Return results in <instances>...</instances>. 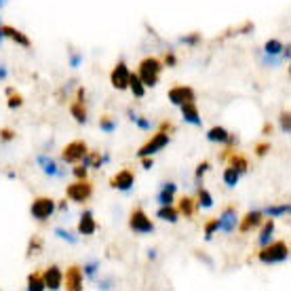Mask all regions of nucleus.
<instances>
[{
	"instance_id": "52",
	"label": "nucleus",
	"mask_w": 291,
	"mask_h": 291,
	"mask_svg": "<svg viewBox=\"0 0 291 291\" xmlns=\"http://www.w3.org/2000/svg\"><path fill=\"white\" fill-rule=\"evenodd\" d=\"M270 131H272V124H270V122H268V124H264V133H266V135H268V133H270Z\"/></svg>"
},
{
	"instance_id": "30",
	"label": "nucleus",
	"mask_w": 291,
	"mask_h": 291,
	"mask_svg": "<svg viewBox=\"0 0 291 291\" xmlns=\"http://www.w3.org/2000/svg\"><path fill=\"white\" fill-rule=\"evenodd\" d=\"M201 207H205V209H209V207L213 205V197L209 192H207L205 188H199V201H197Z\"/></svg>"
},
{
	"instance_id": "16",
	"label": "nucleus",
	"mask_w": 291,
	"mask_h": 291,
	"mask_svg": "<svg viewBox=\"0 0 291 291\" xmlns=\"http://www.w3.org/2000/svg\"><path fill=\"white\" fill-rule=\"evenodd\" d=\"M182 118L186 120V122H190V124H201V116H199V108H197V104L194 102H184L182 106Z\"/></svg>"
},
{
	"instance_id": "51",
	"label": "nucleus",
	"mask_w": 291,
	"mask_h": 291,
	"mask_svg": "<svg viewBox=\"0 0 291 291\" xmlns=\"http://www.w3.org/2000/svg\"><path fill=\"white\" fill-rule=\"evenodd\" d=\"M3 78H7V70L3 68V63H0V80H3Z\"/></svg>"
},
{
	"instance_id": "44",
	"label": "nucleus",
	"mask_w": 291,
	"mask_h": 291,
	"mask_svg": "<svg viewBox=\"0 0 291 291\" xmlns=\"http://www.w3.org/2000/svg\"><path fill=\"white\" fill-rule=\"evenodd\" d=\"M158 131H163V133H171V131H173V122H169V120L160 122V129H158Z\"/></svg>"
},
{
	"instance_id": "13",
	"label": "nucleus",
	"mask_w": 291,
	"mask_h": 291,
	"mask_svg": "<svg viewBox=\"0 0 291 291\" xmlns=\"http://www.w3.org/2000/svg\"><path fill=\"white\" fill-rule=\"evenodd\" d=\"M66 289L80 291L82 289V270L80 266H70L66 272Z\"/></svg>"
},
{
	"instance_id": "1",
	"label": "nucleus",
	"mask_w": 291,
	"mask_h": 291,
	"mask_svg": "<svg viewBox=\"0 0 291 291\" xmlns=\"http://www.w3.org/2000/svg\"><path fill=\"white\" fill-rule=\"evenodd\" d=\"M163 70V61L156 57H144L137 68V76L144 82V87H156L158 85V76Z\"/></svg>"
},
{
	"instance_id": "32",
	"label": "nucleus",
	"mask_w": 291,
	"mask_h": 291,
	"mask_svg": "<svg viewBox=\"0 0 291 291\" xmlns=\"http://www.w3.org/2000/svg\"><path fill=\"white\" fill-rule=\"evenodd\" d=\"M215 230H219V226H217V217H211V219H207V224H205V239L209 241L213 234H215Z\"/></svg>"
},
{
	"instance_id": "48",
	"label": "nucleus",
	"mask_w": 291,
	"mask_h": 291,
	"mask_svg": "<svg viewBox=\"0 0 291 291\" xmlns=\"http://www.w3.org/2000/svg\"><path fill=\"white\" fill-rule=\"evenodd\" d=\"M95 270H97V264L93 262V264H89V266H85V272L89 274V276H95Z\"/></svg>"
},
{
	"instance_id": "12",
	"label": "nucleus",
	"mask_w": 291,
	"mask_h": 291,
	"mask_svg": "<svg viewBox=\"0 0 291 291\" xmlns=\"http://www.w3.org/2000/svg\"><path fill=\"white\" fill-rule=\"evenodd\" d=\"M43 279H45V287L55 291V289H59L61 283H63V272L59 270V266H49L43 272Z\"/></svg>"
},
{
	"instance_id": "36",
	"label": "nucleus",
	"mask_w": 291,
	"mask_h": 291,
	"mask_svg": "<svg viewBox=\"0 0 291 291\" xmlns=\"http://www.w3.org/2000/svg\"><path fill=\"white\" fill-rule=\"evenodd\" d=\"M7 104H9V108H11V110H15V108H19V106L23 104V97H21L19 93L13 95V91H11V93H9V102H7Z\"/></svg>"
},
{
	"instance_id": "45",
	"label": "nucleus",
	"mask_w": 291,
	"mask_h": 291,
	"mask_svg": "<svg viewBox=\"0 0 291 291\" xmlns=\"http://www.w3.org/2000/svg\"><path fill=\"white\" fill-rule=\"evenodd\" d=\"M55 232H57V237H61V239H68V241H70V243H76V239H74V237H70V234H68L66 230H61V228H57V230H55Z\"/></svg>"
},
{
	"instance_id": "21",
	"label": "nucleus",
	"mask_w": 291,
	"mask_h": 291,
	"mask_svg": "<svg viewBox=\"0 0 291 291\" xmlns=\"http://www.w3.org/2000/svg\"><path fill=\"white\" fill-rule=\"evenodd\" d=\"M102 163H104V156L100 154V150H95V152H87L85 158H82V165H85V167H93V169H100V167H102Z\"/></svg>"
},
{
	"instance_id": "14",
	"label": "nucleus",
	"mask_w": 291,
	"mask_h": 291,
	"mask_svg": "<svg viewBox=\"0 0 291 291\" xmlns=\"http://www.w3.org/2000/svg\"><path fill=\"white\" fill-rule=\"evenodd\" d=\"M95 230H97V221H95L93 213H91V211H85V213L80 215V219H78V234L91 237V234H95Z\"/></svg>"
},
{
	"instance_id": "26",
	"label": "nucleus",
	"mask_w": 291,
	"mask_h": 291,
	"mask_svg": "<svg viewBox=\"0 0 291 291\" xmlns=\"http://www.w3.org/2000/svg\"><path fill=\"white\" fill-rule=\"evenodd\" d=\"M173 194H175V184H165L160 194H158V203L160 205H171L173 203Z\"/></svg>"
},
{
	"instance_id": "28",
	"label": "nucleus",
	"mask_w": 291,
	"mask_h": 291,
	"mask_svg": "<svg viewBox=\"0 0 291 291\" xmlns=\"http://www.w3.org/2000/svg\"><path fill=\"white\" fill-rule=\"evenodd\" d=\"M239 175H241V173L228 165V169L224 171V182H226V186H230V188L237 186V184H239Z\"/></svg>"
},
{
	"instance_id": "5",
	"label": "nucleus",
	"mask_w": 291,
	"mask_h": 291,
	"mask_svg": "<svg viewBox=\"0 0 291 291\" xmlns=\"http://www.w3.org/2000/svg\"><path fill=\"white\" fill-rule=\"evenodd\" d=\"M53 211H55V201H53V199H49V197H38V199L32 201L30 213H32L34 219L45 221V219H49V217L53 215Z\"/></svg>"
},
{
	"instance_id": "18",
	"label": "nucleus",
	"mask_w": 291,
	"mask_h": 291,
	"mask_svg": "<svg viewBox=\"0 0 291 291\" xmlns=\"http://www.w3.org/2000/svg\"><path fill=\"white\" fill-rule=\"evenodd\" d=\"M194 209H197V201H194V199H190V197H184V199H179L177 211L182 213L184 217H192V215H194Z\"/></svg>"
},
{
	"instance_id": "34",
	"label": "nucleus",
	"mask_w": 291,
	"mask_h": 291,
	"mask_svg": "<svg viewBox=\"0 0 291 291\" xmlns=\"http://www.w3.org/2000/svg\"><path fill=\"white\" fill-rule=\"evenodd\" d=\"M285 213H289V205H287V203H285V205H279V207H268V209H266V215H270V217L285 215Z\"/></svg>"
},
{
	"instance_id": "49",
	"label": "nucleus",
	"mask_w": 291,
	"mask_h": 291,
	"mask_svg": "<svg viewBox=\"0 0 291 291\" xmlns=\"http://www.w3.org/2000/svg\"><path fill=\"white\" fill-rule=\"evenodd\" d=\"M76 102H82V104H85V89H82V87L76 91Z\"/></svg>"
},
{
	"instance_id": "42",
	"label": "nucleus",
	"mask_w": 291,
	"mask_h": 291,
	"mask_svg": "<svg viewBox=\"0 0 291 291\" xmlns=\"http://www.w3.org/2000/svg\"><path fill=\"white\" fill-rule=\"evenodd\" d=\"M74 175H76V179H85V177H87V167H85V165L76 167V169H74Z\"/></svg>"
},
{
	"instance_id": "8",
	"label": "nucleus",
	"mask_w": 291,
	"mask_h": 291,
	"mask_svg": "<svg viewBox=\"0 0 291 291\" xmlns=\"http://www.w3.org/2000/svg\"><path fill=\"white\" fill-rule=\"evenodd\" d=\"M129 74H131V72H129L127 63H124V61L116 63L114 70H112V74H110V82H112V87H114L116 91L129 89Z\"/></svg>"
},
{
	"instance_id": "38",
	"label": "nucleus",
	"mask_w": 291,
	"mask_h": 291,
	"mask_svg": "<svg viewBox=\"0 0 291 291\" xmlns=\"http://www.w3.org/2000/svg\"><path fill=\"white\" fill-rule=\"evenodd\" d=\"M0 140H3V142H11V140H15V131L5 127L3 131H0Z\"/></svg>"
},
{
	"instance_id": "23",
	"label": "nucleus",
	"mask_w": 291,
	"mask_h": 291,
	"mask_svg": "<svg viewBox=\"0 0 291 291\" xmlns=\"http://www.w3.org/2000/svg\"><path fill=\"white\" fill-rule=\"evenodd\" d=\"M129 89L133 91L135 97H144L146 95V87H144V82L140 80V76H137L135 72L129 74Z\"/></svg>"
},
{
	"instance_id": "10",
	"label": "nucleus",
	"mask_w": 291,
	"mask_h": 291,
	"mask_svg": "<svg viewBox=\"0 0 291 291\" xmlns=\"http://www.w3.org/2000/svg\"><path fill=\"white\" fill-rule=\"evenodd\" d=\"M169 100L171 104L175 106H182L184 102H194L197 97H194V89L192 87H184V85H177L169 91Z\"/></svg>"
},
{
	"instance_id": "2",
	"label": "nucleus",
	"mask_w": 291,
	"mask_h": 291,
	"mask_svg": "<svg viewBox=\"0 0 291 291\" xmlns=\"http://www.w3.org/2000/svg\"><path fill=\"white\" fill-rule=\"evenodd\" d=\"M262 264H281L289 257V245L285 241H276V243H268L262 247V251L257 253Z\"/></svg>"
},
{
	"instance_id": "17",
	"label": "nucleus",
	"mask_w": 291,
	"mask_h": 291,
	"mask_svg": "<svg viewBox=\"0 0 291 291\" xmlns=\"http://www.w3.org/2000/svg\"><path fill=\"white\" fill-rule=\"evenodd\" d=\"M262 215H264L262 211H249V213L243 217L239 230H241V232H249V230H253L255 226H260V224H262Z\"/></svg>"
},
{
	"instance_id": "27",
	"label": "nucleus",
	"mask_w": 291,
	"mask_h": 291,
	"mask_svg": "<svg viewBox=\"0 0 291 291\" xmlns=\"http://www.w3.org/2000/svg\"><path fill=\"white\" fill-rule=\"evenodd\" d=\"M272 232H274V221H272V219H268L266 224H264V228H262V234H260V243H262V247L270 243Z\"/></svg>"
},
{
	"instance_id": "43",
	"label": "nucleus",
	"mask_w": 291,
	"mask_h": 291,
	"mask_svg": "<svg viewBox=\"0 0 291 291\" xmlns=\"http://www.w3.org/2000/svg\"><path fill=\"white\" fill-rule=\"evenodd\" d=\"M133 122H137V127H140V129H150V120H146V118L135 116V118H133Z\"/></svg>"
},
{
	"instance_id": "54",
	"label": "nucleus",
	"mask_w": 291,
	"mask_h": 291,
	"mask_svg": "<svg viewBox=\"0 0 291 291\" xmlns=\"http://www.w3.org/2000/svg\"><path fill=\"white\" fill-rule=\"evenodd\" d=\"M5 3H7V0H0V7H5Z\"/></svg>"
},
{
	"instance_id": "7",
	"label": "nucleus",
	"mask_w": 291,
	"mask_h": 291,
	"mask_svg": "<svg viewBox=\"0 0 291 291\" xmlns=\"http://www.w3.org/2000/svg\"><path fill=\"white\" fill-rule=\"evenodd\" d=\"M85 154H87V144L82 140H74V142H70L63 148L61 158L66 163H80L82 158H85Z\"/></svg>"
},
{
	"instance_id": "47",
	"label": "nucleus",
	"mask_w": 291,
	"mask_h": 291,
	"mask_svg": "<svg viewBox=\"0 0 291 291\" xmlns=\"http://www.w3.org/2000/svg\"><path fill=\"white\" fill-rule=\"evenodd\" d=\"M142 165H144V169H152V165H154V163H152L150 156H142Z\"/></svg>"
},
{
	"instance_id": "15",
	"label": "nucleus",
	"mask_w": 291,
	"mask_h": 291,
	"mask_svg": "<svg viewBox=\"0 0 291 291\" xmlns=\"http://www.w3.org/2000/svg\"><path fill=\"white\" fill-rule=\"evenodd\" d=\"M3 34L7 36V38H11L13 43H17V45H21V47H32V40L27 38L23 32H19L17 27H13V25H3Z\"/></svg>"
},
{
	"instance_id": "19",
	"label": "nucleus",
	"mask_w": 291,
	"mask_h": 291,
	"mask_svg": "<svg viewBox=\"0 0 291 291\" xmlns=\"http://www.w3.org/2000/svg\"><path fill=\"white\" fill-rule=\"evenodd\" d=\"M226 158H230V160H228L230 167H234V169H237L239 173H247V169H249V163H247V158H245L243 154H232V152H230V154H228Z\"/></svg>"
},
{
	"instance_id": "6",
	"label": "nucleus",
	"mask_w": 291,
	"mask_h": 291,
	"mask_svg": "<svg viewBox=\"0 0 291 291\" xmlns=\"http://www.w3.org/2000/svg\"><path fill=\"white\" fill-rule=\"evenodd\" d=\"M169 144V133H163V131H158V133H154V137H152L150 142H146L142 148H140V152H137V156H152V154H156V152H160L165 146Z\"/></svg>"
},
{
	"instance_id": "35",
	"label": "nucleus",
	"mask_w": 291,
	"mask_h": 291,
	"mask_svg": "<svg viewBox=\"0 0 291 291\" xmlns=\"http://www.w3.org/2000/svg\"><path fill=\"white\" fill-rule=\"evenodd\" d=\"M40 251H43V241H40L38 237H34L32 241H30V245H27V253H40Z\"/></svg>"
},
{
	"instance_id": "40",
	"label": "nucleus",
	"mask_w": 291,
	"mask_h": 291,
	"mask_svg": "<svg viewBox=\"0 0 291 291\" xmlns=\"http://www.w3.org/2000/svg\"><path fill=\"white\" fill-rule=\"evenodd\" d=\"M268 150H270V146H268V144H257V146H255V154L262 158V156H266V154H268Z\"/></svg>"
},
{
	"instance_id": "46",
	"label": "nucleus",
	"mask_w": 291,
	"mask_h": 291,
	"mask_svg": "<svg viewBox=\"0 0 291 291\" xmlns=\"http://www.w3.org/2000/svg\"><path fill=\"white\" fill-rule=\"evenodd\" d=\"M165 63H167L169 68H173V66L177 63V59H175V55H173V53H167V55H165Z\"/></svg>"
},
{
	"instance_id": "31",
	"label": "nucleus",
	"mask_w": 291,
	"mask_h": 291,
	"mask_svg": "<svg viewBox=\"0 0 291 291\" xmlns=\"http://www.w3.org/2000/svg\"><path fill=\"white\" fill-rule=\"evenodd\" d=\"M100 129H102L104 133H112V131L116 129V122L112 120V116H108V114H106V116H102V118H100Z\"/></svg>"
},
{
	"instance_id": "41",
	"label": "nucleus",
	"mask_w": 291,
	"mask_h": 291,
	"mask_svg": "<svg viewBox=\"0 0 291 291\" xmlns=\"http://www.w3.org/2000/svg\"><path fill=\"white\" fill-rule=\"evenodd\" d=\"M207 169H209V163L203 160V163L199 165V167H197V179H203V175L207 173Z\"/></svg>"
},
{
	"instance_id": "24",
	"label": "nucleus",
	"mask_w": 291,
	"mask_h": 291,
	"mask_svg": "<svg viewBox=\"0 0 291 291\" xmlns=\"http://www.w3.org/2000/svg\"><path fill=\"white\" fill-rule=\"evenodd\" d=\"M156 215H158L160 219H165V221H171V224H175L177 217H179V211H177V209H173L171 205H163Z\"/></svg>"
},
{
	"instance_id": "11",
	"label": "nucleus",
	"mask_w": 291,
	"mask_h": 291,
	"mask_svg": "<svg viewBox=\"0 0 291 291\" xmlns=\"http://www.w3.org/2000/svg\"><path fill=\"white\" fill-rule=\"evenodd\" d=\"M217 226L219 230H224V232H232L234 226H237V209H234L232 205H228L224 211H221V215L217 217Z\"/></svg>"
},
{
	"instance_id": "29",
	"label": "nucleus",
	"mask_w": 291,
	"mask_h": 291,
	"mask_svg": "<svg viewBox=\"0 0 291 291\" xmlns=\"http://www.w3.org/2000/svg\"><path fill=\"white\" fill-rule=\"evenodd\" d=\"M38 163L43 165L45 173H49V175H63L61 171H57V165H55L51 158H45V156H40V158H38Z\"/></svg>"
},
{
	"instance_id": "25",
	"label": "nucleus",
	"mask_w": 291,
	"mask_h": 291,
	"mask_svg": "<svg viewBox=\"0 0 291 291\" xmlns=\"http://www.w3.org/2000/svg\"><path fill=\"white\" fill-rule=\"evenodd\" d=\"M70 114L74 116L76 122H87V108L82 102H76V104L70 106Z\"/></svg>"
},
{
	"instance_id": "53",
	"label": "nucleus",
	"mask_w": 291,
	"mask_h": 291,
	"mask_svg": "<svg viewBox=\"0 0 291 291\" xmlns=\"http://www.w3.org/2000/svg\"><path fill=\"white\" fill-rule=\"evenodd\" d=\"M3 38H5V34H3V23H0V43H3Z\"/></svg>"
},
{
	"instance_id": "9",
	"label": "nucleus",
	"mask_w": 291,
	"mask_h": 291,
	"mask_svg": "<svg viewBox=\"0 0 291 291\" xmlns=\"http://www.w3.org/2000/svg\"><path fill=\"white\" fill-rule=\"evenodd\" d=\"M133 184H135V173L131 169H122L110 179V186L120 190V192H129L133 188Z\"/></svg>"
},
{
	"instance_id": "39",
	"label": "nucleus",
	"mask_w": 291,
	"mask_h": 291,
	"mask_svg": "<svg viewBox=\"0 0 291 291\" xmlns=\"http://www.w3.org/2000/svg\"><path fill=\"white\" fill-rule=\"evenodd\" d=\"M289 116H291L289 112H283V114H281V127H283V131H285V133H289V131H291V122H289Z\"/></svg>"
},
{
	"instance_id": "20",
	"label": "nucleus",
	"mask_w": 291,
	"mask_h": 291,
	"mask_svg": "<svg viewBox=\"0 0 291 291\" xmlns=\"http://www.w3.org/2000/svg\"><path fill=\"white\" fill-rule=\"evenodd\" d=\"M207 137H209V142H217V144H226L230 140V133L224 129V127H211L209 133H207Z\"/></svg>"
},
{
	"instance_id": "33",
	"label": "nucleus",
	"mask_w": 291,
	"mask_h": 291,
	"mask_svg": "<svg viewBox=\"0 0 291 291\" xmlns=\"http://www.w3.org/2000/svg\"><path fill=\"white\" fill-rule=\"evenodd\" d=\"M264 51H266L268 55H279V53L283 51V45L279 43V40H268V43L264 45Z\"/></svg>"
},
{
	"instance_id": "3",
	"label": "nucleus",
	"mask_w": 291,
	"mask_h": 291,
	"mask_svg": "<svg viewBox=\"0 0 291 291\" xmlns=\"http://www.w3.org/2000/svg\"><path fill=\"white\" fill-rule=\"evenodd\" d=\"M66 194H68V199L74 201V203H85L89 201V197L93 194V184L89 182V179H76L74 184H70L66 188Z\"/></svg>"
},
{
	"instance_id": "22",
	"label": "nucleus",
	"mask_w": 291,
	"mask_h": 291,
	"mask_svg": "<svg viewBox=\"0 0 291 291\" xmlns=\"http://www.w3.org/2000/svg\"><path fill=\"white\" fill-rule=\"evenodd\" d=\"M27 289L30 291H43L45 287V279H43V272H32L27 276Z\"/></svg>"
},
{
	"instance_id": "4",
	"label": "nucleus",
	"mask_w": 291,
	"mask_h": 291,
	"mask_svg": "<svg viewBox=\"0 0 291 291\" xmlns=\"http://www.w3.org/2000/svg\"><path fill=\"white\" fill-rule=\"evenodd\" d=\"M129 228L137 234H148V232L154 230V224L150 221V217L146 215V211L142 207H137V209H133L129 215Z\"/></svg>"
},
{
	"instance_id": "50",
	"label": "nucleus",
	"mask_w": 291,
	"mask_h": 291,
	"mask_svg": "<svg viewBox=\"0 0 291 291\" xmlns=\"http://www.w3.org/2000/svg\"><path fill=\"white\" fill-rule=\"evenodd\" d=\"M78 63H80V55H74V57H72V66L76 68Z\"/></svg>"
},
{
	"instance_id": "37",
	"label": "nucleus",
	"mask_w": 291,
	"mask_h": 291,
	"mask_svg": "<svg viewBox=\"0 0 291 291\" xmlns=\"http://www.w3.org/2000/svg\"><path fill=\"white\" fill-rule=\"evenodd\" d=\"M182 43H184V45H190V47L199 45V43H201V34H190V36L182 38Z\"/></svg>"
}]
</instances>
